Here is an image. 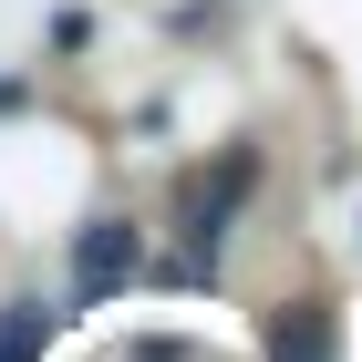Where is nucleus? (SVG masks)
I'll return each mask as SVG.
<instances>
[{"label":"nucleus","mask_w":362,"mask_h":362,"mask_svg":"<svg viewBox=\"0 0 362 362\" xmlns=\"http://www.w3.org/2000/svg\"><path fill=\"white\" fill-rule=\"evenodd\" d=\"M135 259H145V249H135V228H124V218H104V228H83V249H73V279L104 300L114 279H135Z\"/></svg>","instance_id":"1"},{"label":"nucleus","mask_w":362,"mask_h":362,"mask_svg":"<svg viewBox=\"0 0 362 362\" xmlns=\"http://www.w3.org/2000/svg\"><path fill=\"white\" fill-rule=\"evenodd\" d=\"M249 156H228V166H218V187H187V238H197V259H207V249H218V228H228V207H238V197H249Z\"/></svg>","instance_id":"2"},{"label":"nucleus","mask_w":362,"mask_h":362,"mask_svg":"<svg viewBox=\"0 0 362 362\" xmlns=\"http://www.w3.org/2000/svg\"><path fill=\"white\" fill-rule=\"evenodd\" d=\"M269 362H332V310H321V300L279 310V321H269Z\"/></svg>","instance_id":"3"},{"label":"nucleus","mask_w":362,"mask_h":362,"mask_svg":"<svg viewBox=\"0 0 362 362\" xmlns=\"http://www.w3.org/2000/svg\"><path fill=\"white\" fill-rule=\"evenodd\" d=\"M42 352V310H11V321H0V362H31Z\"/></svg>","instance_id":"4"}]
</instances>
